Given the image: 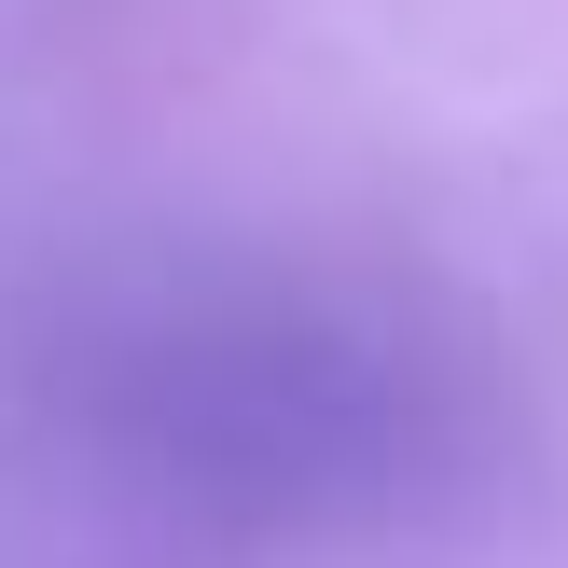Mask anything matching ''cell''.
I'll use <instances>...</instances> for the list:
<instances>
[{
	"label": "cell",
	"instance_id": "1",
	"mask_svg": "<svg viewBox=\"0 0 568 568\" xmlns=\"http://www.w3.org/2000/svg\"><path fill=\"white\" fill-rule=\"evenodd\" d=\"M28 403L70 430L125 499L250 541L305 527H388L471 471V403L486 388L416 320L320 277H111L70 292L28 361Z\"/></svg>",
	"mask_w": 568,
	"mask_h": 568
}]
</instances>
